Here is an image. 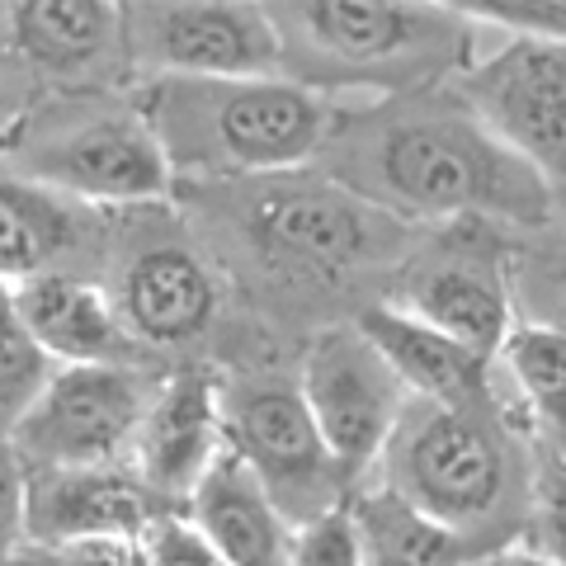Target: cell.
<instances>
[{
  "label": "cell",
  "instance_id": "d4e9b609",
  "mask_svg": "<svg viewBox=\"0 0 566 566\" xmlns=\"http://www.w3.org/2000/svg\"><path fill=\"white\" fill-rule=\"evenodd\" d=\"M476 29H501L528 43H566V0H458Z\"/></svg>",
  "mask_w": 566,
  "mask_h": 566
},
{
  "label": "cell",
  "instance_id": "4dcf8cb0",
  "mask_svg": "<svg viewBox=\"0 0 566 566\" xmlns=\"http://www.w3.org/2000/svg\"><path fill=\"white\" fill-rule=\"evenodd\" d=\"M468 566H557L547 553H534V547H515V543H505V547H491V553L482 557H472Z\"/></svg>",
  "mask_w": 566,
  "mask_h": 566
},
{
  "label": "cell",
  "instance_id": "8fae6325",
  "mask_svg": "<svg viewBox=\"0 0 566 566\" xmlns=\"http://www.w3.org/2000/svg\"><path fill=\"white\" fill-rule=\"evenodd\" d=\"M123 62L147 81L279 76V33L264 6L241 0H142L123 6Z\"/></svg>",
  "mask_w": 566,
  "mask_h": 566
},
{
  "label": "cell",
  "instance_id": "7402d4cb",
  "mask_svg": "<svg viewBox=\"0 0 566 566\" xmlns=\"http://www.w3.org/2000/svg\"><path fill=\"white\" fill-rule=\"evenodd\" d=\"M501 364L524 397L528 420L566 453V331L520 322L501 349Z\"/></svg>",
  "mask_w": 566,
  "mask_h": 566
},
{
  "label": "cell",
  "instance_id": "6da1fadb",
  "mask_svg": "<svg viewBox=\"0 0 566 566\" xmlns=\"http://www.w3.org/2000/svg\"><path fill=\"white\" fill-rule=\"evenodd\" d=\"M316 170L401 227H543L557 208L543 175L444 91L335 109Z\"/></svg>",
  "mask_w": 566,
  "mask_h": 566
},
{
  "label": "cell",
  "instance_id": "2e32d148",
  "mask_svg": "<svg viewBox=\"0 0 566 566\" xmlns=\"http://www.w3.org/2000/svg\"><path fill=\"white\" fill-rule=\"evenodd\" d=\"M33 345L57 368L66 364H147V354L118 322V307L104 283L76 270L39 274L10 289Z\"/></svg>",
  "mask_w": 566,
  "mask_h": 566
},
{
  "label": "cell",
  "instance_id": "1f68e13d",
  "mask_svg": "<svg viewBox=\"0 0 566 566\" xmlns=\"http://www.w3.org/2000/svg\"><path fill=\"white\" fill-rule=\"evenodd\" d=\"M0 566H66V562H62V553H48V547L20 543V547H6V553H0Z\"/></svg>",
  "mask_w": 566,
  "mask_h": 566
},
{
  "label": "cell",
  "instance_id": "7c38bea8",
  "mask_svg": "<svg viewBox=\"0 0 566 566\" xmlns=\"http://www.w3.org/2000/svg\"><path fill=\"white\" fill-rule=\"evenodd\" d=\"M297 387L307 397L316 430L331 444L349 486H364L382 463L411 392L387 368V359L364 340L359 326H322L303 349Z\"/></svg>",
  "mask_w": 566,
  "mask_h": 566
},
{
  "label": "cell",
  "instance_id": "ac0fdd59",
  "mask_svg": "<svg viewBox=\"0 0 566 566\" xmlns=\"http://www.w3.org/2000/svg\"><path fill=\"white\" fill-rule=\"evenodd\" d=\"M99 241L109 237H99L95 208L0 175V283L6 289H20V283L57 270L81 274V260Z\"/></svg>",
  "mask_w": 566,
  "mask_h": 566
},
{
  "label": "cell",
  "instance_id": "f546056e",
  "mask_svg": "<svg viewBox=\"0 0 566 566\" xmlns=\"http://www.w3.org/2000/svg\"><path fill=\"white\" fill-rule=\"evenodd\" d=\"M66 566H151L142 538H109V543H81L62 553Z\"/></svg>",
  "mask_w": 566,
  "mask_h": 566
},
{
  "label": "cell",
  "instance_id": "5b68a950",
  "mask_svg": "<svg viewBox=\"0 0 566 566\" xmlns=\"http://www.w3.org/2000/svg\"><path fill=\"white\" fill-rule=\"evenodd\" d=\"M378 468V482H387L439 524L458 528L482 553L505 547L520 505L534 495L524 449L491 397L468 406L411 397Z\"/></svg>",
  "mask_w": 566,
  "mask_h": 566
},
{
  "label": "cell",
  "instance_id": "4316f807",
  "mask_svg": "<svg viewBox=\"0 0 566 566\" xmlns=\"http://www.w3.org/2000/svg\"><path fill=\"white\" fill-rule=\"evenodd\" d=\"M289 566H364L359 543H354V524H349V501L340 510H331V515L297 528Z\"/></svg>",
  "mask_w": 566,
  "mask_h": 566
},
{
  "label": "cell",
  "instance_id": "d6986e66",
  "mask_svg": "<svg viewBox=\"0 0 566 566\" xmlns=\"http://www.w3.org/2000/svg\"><path fill=\"white\" fill-rule=\"evenodd\" d=\"M185 515L212 538V547L232 566H289L297 528L274 505L245 458L227 444L222 458L208 468L199 491L189 495Z\"/></svg>",
  "mask_w": 566,
  "mask_h": 566
},
{
  "label": "cell",
  "instance_id": "5bb4252c",
  "mask_svg": "<svg viewBox=\"0 0 566 566\" xmlns=\"http://www.w3.org/2000/svg\"><path fill=\"white\" fill-rule=\"evenodd\" d=\"M227 449L222 378L203 359H185L156 382L147 420L137 430L133 472L161 510H185L208 468Z\"/></svg>",
  "mask_w": 566,
  "mask_h": 566
},
{
  "label": "cell",
  "instance_id": "9a60e30c",
  "mask_svg": "<svg viewBox=\"0 0 566 566\" xmlns=\"http://www.w3.org/2000/svg\"><path fill=\"white\" fill-rule=\"evenodd\" d=\"M156 515L166 510L151 501L133 463L29 472V543L48 553L109 538H147Z\"/></svg>",
  "mask_w": 566,
  "mask_h": 566
},
{
  "label": "cell",
  "instance_id": "9c48e42d",
  "mask_svg": "<svg viewBox=\"0 0 566 566\" xmlns=\"http://www.w3.org/2000/svg\"><path fill=\"white\" fill-rule=\"evenodd\" d=\"M227 444L251 468L293 528L331 515L349 501V482L316 430L307 397L293 378L232 374L222 378Z\"/></svg>",
  "mask_w": 566,
  "mask_h": 566
},
{
  "label": "cell",
  "instance_id": "f1b7e54d",
  "mask_svg": "<svg viewBox=\"0 0 566 566\" xmlns=\"http://www.w3.org/2000/svg\"><path fill=\"white\" fill-rule=\"evenodd\" d=\"M534 501H538V528H543V547L557 566H566V468L562 472H547L543 482L534 486Z\"/></svg>",
  "mask_w": 566,
  "mask_h": 566
},
{
  "label": "cell",
  "instance_id": "484cf974",
  "mask_svg": "<svg viewBox=\"0 0 566 566\" xmlns=\"http://www.w3.org/2000/svg\"><path fill=\"white\" fill-rule=\"evenodd\" d=\"M142 543H147L151 566H232L218 547H212V538L203 534V528L185 515V510H166V515H156Z\"/></svg>",
  "mask_w": 566,
  "mask_h": 566
},
{
  "label": "cell",
  "instance_id": "ffe728a7",
  "mask_svg": "<svg viewBox=\"0 0 566 566\" xmlns=\"http://www.w3.org/2000/svg\"><path fill=\"white\" fill-rule=\"evenodd\" d=\"M6 33L48 76H91L104 62H123V6L104 0H29L6 6Z\"/></svg>",
  "mask_w": 566,
  "mask_h": 566
},
{
  "label": "cell",
  "instance_id": "4fadbf2b",
  "mask_svg": "<svg viewBox=\"0 0 566 566\" xmlns=\"http://www.w3.org/2000/svg\"><path fill=\"white\" fill-rule=\"evenodd\" d=\"M463 99L505 137L547 189L566 185V43L510 39L463 71Z\"/></svg>",
  "mask_w": 566,
  "mask_h": 566
},
{
  "label": "cell",
  "instance_id": "cb8c5ba5",
  "mask_svg": "<svg viewBox=\"0 0 566 566\" xmlns=\"http://www.w3.org/2000/svg\"><path fill=\"white\" fill-rule=\"evenodd\" d=\"M515 303L524 322L566 331V237L515 255Z\"/></svg>",
  "mask_w": 566,
  "mask_h": 566
},
{
  "label": "cell",
  "instance_id": "3957f363",
  "mask_svg": "<svg viewBox=\"0 0 566 566\" xmlns=\"http://www.w3.org/2000/svg\"><path fill=\"white\" fill-rule=\"evenodd\" d=\"M175 180L237 185L316 166L335 104L289 76L147 81L137 99Z\"/></svg>",
  "mask_w": 566,
  "mask_h": 566
},
{
  "label": "cell",
  "instance_id": "30bf717a",
  "mask_svg": "<svg viewBox=\"0 0 566 566\" xmlns=\"http://www.w3.org/2000/svg\"><path fill=\"white\" fill-rule=\"evenodd\" d=\"M401 312L439 326L482 359H501L515 331V251L491 222H453L430 245H416L397 270Z\"/></svg>",
  "mask_w": 566,
  "mask_h": 566
},
{
  "label": "cell",
  "instance_id": "e0dca14e",
  "mask_svg": "<svg viewBox=\"0 0 566 566\" xmlns=\"http://www.w3.org/2000/svg\"><path fill=\"white\" fill-rule=\"evenodd\" d=\"M364 340L374 345L387 368L401 378V387L416 401H439V406H468L491 397V359H482L463 340H453L439 326L420 322V316L401 312L397 303H368L354 316Z\"/></svg>",
  "mask_w": 566,
  "mask_h": 566
},
{
  "label": "cell",
  "instance_id": "7a4b0ae2",
  "mask_svg": "<svg viewBox=\"0 0 566 566\" xmlns=\"http://www.w3.org/2000/svg\"><path fill=\"white\" fill-rule=\"evenodd\" d=\"M279 76L312 95L397 99L472 66L476 24L430 0H270Z\"/></svg>",
  "mask_w": 566,
  "mask_h": 566
},
{
  "label": "cell",
  "instance_id": "277c9868",
  "mask_svg": "<svg viewBox=\"0 0 566 566\" xmlns=\"http://www.w3.org/2000/svg\"><path fill=\"white\" fill-rule=\"evenodd\" d=\"M189 199L222 208L245 255L293 283H340L392 264L401 270L416 251V227L368 208L316 166L237 185H189Z\"/></svg>",
  "mask_w": 566,
  "mask_h": 566
},
{
  "label": "cell",
  "instance_id": "603a6c76",
  "mask_svg": "<svg viewBox=\"0 0 566 566\" xmlns=\"http://www.w3.org/2000/svg\"><path fill=\"white\" fill-rule=\"evenodd\" d=\"M52 368L57 364L33 345V335L24 331L20 312H14L10 289L0 283V439L14 434V424L29 411V401L43 392Z\"/></svg>",
  "mask_w": 566,
  "mask_h": 566
},
{
  "label": "cell",
  "instance_id": "52a82bcc",
  "mask_svg": "<svg viewBox=\"0 0 566 566\" xmlns=\"http://www.w3.org/2000/svg\"><path fill=\"white\" fill-rule=\"evenodd\" d=\"M104 270H109L104 289L118 307V322L142 354L189 349L218 322V274L166 203L123 212L109 232Z\"/></svg>",
  "mask_w": 566,
  "mask_h": 566
},
{
  "label": "cell",
  "instance_id": "8992f818",
  "mask_svg": "<svg viewBox=\"0 0 566 566\" xmlns=\"http://www.w3.org/2000/svg\"><path fill=\"white\" fill-rule=\"evenodd\" d=\"M6 161L14 180L43 185L95 212H133L170 199L175 175L137 104L71 95L14 128Z\"/></svg>",
  "mask_w": 566,
  "mask_h": 566
},
{
  "label": "cell",
  "instance_id": "83f0119b",
  "mask_svg": "<svg viewBox=\"0 0 566 566\" xmlns=\"http://www.w3.org/2000/svg\"><path fill=\"white\" fill-rule=\"evenodd\" d=\"M29 543V468L14 439H0V553Z\"/></svg>",
  "mask_w": 566,
  "mask_h": 566
},
{
  "label": "cell",
  "instance_id": "ba28073f",
  "mask_svg": "<svg viewBox=\"0 0 566 566\" xmlns=\"http://www.w3.org/2000/svg\"><path fill=\"white\" fill-rule=\"evenodd\" d=\"M147 364H66L14 424V449L29 472H76L133 463L137 430L156 397Z\"/></svg>",
  "mask_w": 566,
  "mask_h": 566
},
{
  "label": "cell",
  "instance_id": "44dd1931",
  "mask_svg": "<svg viewBox=\"0 0 566 566\" xmlns=\"http://www.w3.org/2000/svg\"><path fill=\"white\" fill-rule=\"evenodd\" d=\"M349 524L364 566H468L482 547L397 495L387 482L349 491Z\"/></svg>",
  "mask_w": 566,
  "mask_h": 566
}]
</instances>
